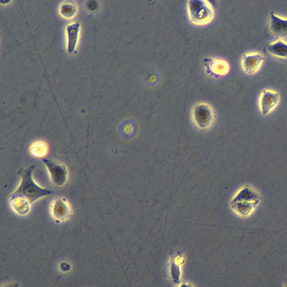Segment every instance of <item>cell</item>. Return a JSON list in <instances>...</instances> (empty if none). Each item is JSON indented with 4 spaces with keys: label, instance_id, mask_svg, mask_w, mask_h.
Masks as SVG:
<instances>
[{
    "label": "cell",
    "instance_id": "obj_1",
    "mask_svg": "<svg viewBox=\"0 0 287 287\" xmlns=\"http://www.w3.org/2000/svg\"><path fill=\"white\" fill-rule=\"evenodd\" d=\"M34 165L22 168L18 171L21 182L11 196L27 201L31 205L39 199L54 194V191L41 187L33 179Z\"/></svg>",
    "mask_w": 287,
    "mask_h": 287
},
{
    "label": "cell",
    "instance_id": "obj_4",
    "mask_svg": "<svg viewBox=\"0 0 287 287\" xmlns=\"http://www.w3.org/2000/svg\"><path fill=\"white\" fill-rule=\"evenodd\" d=\"M190 117L195 127L201 131L208 130L212 128L216 120L214 107L205 102L194 104L191 109Z\"/></svg>",
    "mask_w": 287,
    "mask_h": 287
},
{
    "label": "cell",
    "instance_id": "obj_19",
    "mask_svg": "<svg viewBox=\"0 0 287 287\" xmlns=\"http://www.w3.org/2000/svg\"><path fill=\"white\" fill-rule=\"evenodd\" d=\"M2 287H19V285L18 284L16 283H12V284H9L6 285H4Z\"/></svg>",
    "mask_w": 287,
    "mask_h": 287
},
{
    "label": "cell",
    "instance_id": "obj_20",
    "mask_svg": "<svg viewBox=\"0 0 287 287\" xmlns=\"http://www.w3.org/2000/svg\"><path fill=\"white\" fill-rule=\"evenodd\" d=\"M180 287H194L188 284H183L181 285Z\"/></svg>",
    "mask_w": 287,
    "mask_h": 287
},
{
    "label": "cell",
    "instance_id": "obj_3",
    "mask_svg": "<svg viewBox=\"0 0 287 287\" xmlns=\"http://www.w3.org/2000/svg\"><path fill=\"white\" fill-rule=\"evenodd\" d=\"M186 7L189 21L196 26H207L214 19V8L208 1L191 0L187 2Z\"/></svg>",
    "mask_w": 287,
    "mask_h": 287
},
{
    "label": "cell",
    "instance_id": "obj_18",
    "mask_svg": "<svg viewBox=\"0 0 287 287\" xmlns=\"http://www.w3.org/2000/svg\"><path fill=\"white\" fill-rule=\"evenodd\" d=\"M59 269L62 273H66L72 269V266L66 262H63L59 265Z\"/></svg>",
    "mask_w": 287,
    "mask_h": 287
},
{
    "label": "cell",
    "instance_id": "obj_11",
    "mask_svg": "<svg viewBox=\"0 0 287 287\" xmlns=\"http://www.w3.org/2000/svg\"><path fill=\"white\" fill-rule=\"evenodd\" d=\"M142 82L149 87H157L160 82V74L154 68H145L140 73Z\"/></svg>",
    "mask_w": 287,
    "mask_h": 287
},
{
    "label": "cell",
    "instance_id": "obj_5",
    "mask_svg": "<svg viewBox=\"0 0 287 287\" xmlns=\"http://www.w3.org/2000/svg\"><path fill=\"white\" fill-rule=\"evenodd\" d=\"M46 166L52 183L58 187H62L67 184L68 179V170L64 164L58 161L46 158L42 159Z\"/></svg>",
    "mask_w": 287,
    "mask_h": 287
},
{
    "label": "cell",
    "instance_id": "obj_17",
    "mask_svg": "<svg viewBox=\"0 0 287 287\" xmlns=\"http://www.w3.org/2000/svg\"><path fill=\"white\" fill-rule=\"evenodd\" d=\"M171 274H172V278L174 279L175 283H179L180 278V268L177 264L173 263L171 267Z\"/></svg>",
    "mask_w": 287,
    "mask_h": 287
},
{
    "label": "cell",
    "instance_id": "obj_10",
    "mask_svg": "<svg viewBox=\"0 0 287 287\" xmlns=\"http://www.w3.org/2000/svg\"><path fill=\"white\" fill-rule=\"evenodd\" d=\"M270 29L275 36L280 38L287 36V17H282L273 12L270 15Z\"/></svg>",
    "mask_w": 287,
    "mask_h": 287
},
{
    "label": "cell",
    "instance_id": "obj_7",
    "mask_svg": "<svg viewBox=\"0 0 287 287\" xmlns=\"http://www.w3.org/2000/svg\"><path fill=\"white\" fill-rule=\"evenodd\" d=\"M280 100L279 93L270 89L262 91L259 99L260 112L263 116L269 114L278 106Z\"/></svg>",
    "mask_w": 287,
    "mask_h": 287
},
{
    "label": "cell",
    "instance_id": "obj_14",
    "mask_svg": "<svg viewBox=\"0 0 287 287\" xmlns=\"http://www.w3.org/2000/svg\"><path fill=\"white\" fill-rule=\"evenodd\" d=\"M9 202L14 212L20 216L27 215L31 211L32 205L26 201L10 196Z\"/></svg>",
    "mask_w": 287,
    "mask_h": 287
},
{
    "label": "cell",
    "instance_id": "obj_16",
    "mask_svg": "<svg viewBox=\"0 0 287 287\" xmlns=\"http://www.w3.org/2000/svg\"><path fill=\"white\" fill-rule=\"evenodd\" d=\"M60 12L63 17L71 18L77 13L76 5L73 2H65L60 7Z\"/></svg>",
    "mask_w": 287,
    "mask_h": 287
},
{
    "label": "cell",
    "instance_id": "obj_2",
    "mask_svg": "<svg viewBox=\"0 0 287 287\" xmlns=\"http://www.w3.org/2000/svg\"><path fill=\"white\" fill-rule=\"evenodd\" d=\"M261 195L253 186L245 185L234 195L230 202L233 212L241 217H248L261 203Z\"/></svg>",
    "mask_w": 287,
    "mask_h": 287
},
{
    "label": "cell",
    "instance_id": "obj_9",
    "mask_svg": "<svg viewBox=\"0 0 287 287\" xmlns=\"http://www.w3.org/2000/svg\"><path fill=\"white\" fill-rule=\"evenodd\" d=\"M206 68L210 75L213 77H222L228 75L230 67L226 60L221 58H209L206 62Z\"/></svg>",
    "mask_w": 287,
    "mask_h": 287
},
{
    "label": "cell",
    "instance_id": "obj_21",
    "mask_svg": "<svg viewBox=\"0 0 287 287\" xmlns=\"http://www.w3.org/2000/svg\"><path fill=\"white\" fill-rule=\"evenodd\" d=\"M285 287H287V281H286V284H285Z\"/></svg>",
    "mask_w": 287,
    "mask_h": 287
},
{
    "label": "cell",
    "instance_id": "obj_15",
    "mask_svg": "<svg viewBox=\"0 0 287 287\" xmlns=\"http://www.w3.org/2000/svg\"><path fill=\"white\" fill-rule=\"evenodd\" d=\"M29 152L35 158H44L49 153L48 145L44 141H36L30 147Z\"/></svg>",
    "mask_w": 287,
    "mask_h": 287
},
{
    "label": "cell",
    "instance_id": "obj_12",
    "mask_svg": "<svg viewBox=\"0 0 287 287\" xmlns=\"http://www.w3.org/2000/svg\"><path fill=\"white\" fill-rule=\"evenodd\" d=\"M79 28L80 23L78 22L70 24L67 27L68 41V51L70 53H73L75 48H76Z\"/></svg>",
    "mask_w": 287,
    "mask_h": 287
},
{
    "label": "cell",
    "instance_id": "obj_8",
    "mask_svg": "<svg viewBox=\"0 0 287 287\" xmlns=\"http://www.w3.org/2000/svg\"><path fill=\"white\" fill-rule=\"evenodd\" d=\"M264 61L263 55L259 52L245 53L242 57V68L246 74L253 75L259 71Z\"/></svg>",
    "mask_w": 287,
    "mask_h": 287
},
{
    "label": "cell",
    "instance_id": "obj_6",
    "mask_svg": "<svg viewBox=\"0 0 287 287\" xmlns=\"http://www.w3.org/2000/svg\"><path fill=\"white\" fill-rule=\"evenodd\" d=\"M50 214L57 222H65L72 217V206L66 198H57L50 206Z\"/></svg>",
    "mask_w": 287,
    "mask_h": 287
},
{
    "label": "cell",
    "instance_id": "obj_13",
    "mask_svg": "<svg viewBox=\"0 0 287 287\" xmlns=\"http://www.w3.org/2000/svg\"><path fill=\"white\" fill-rule=\"evenodd\" d=\"M268 52L276 58L287 59V42L281 38L269 44Z\"/></svg>",
    "mask_w": 287,
    "mask_h": 287
}]
</instances>
